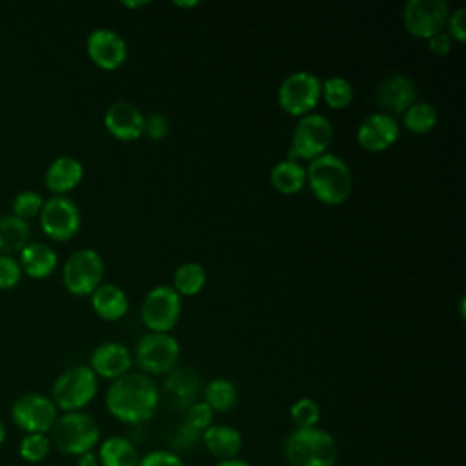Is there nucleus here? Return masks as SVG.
<instances>
[{
  "instance_id": "obj_5",
  "label": "nucleus",
  "mask_w": 466,
  "mask_h": 466,
  "mask_svg": "<svg viewBox=\"0 0 466 466\" xmlns=\"http://www.w3.org/2000/svg\"><path fill=\"white\" fill-rule=\"evenodd\" d=\"M98 393V377L87 364L64 370L51 386V400L62 413L84 411Z\"/></svg>"
},
{
  "instance_id": "obj_43",
  "label": "nucleus",
  "mask_w": 466,
  "mask_h": 466,
  "mask_svg": "<svg viewBox=\"0 0 466 466\" xmlns=\"http://www.w3.org/2000/svg\"><path fill=\"white\" fill-rule=\"evenodd\" d=\"M5 435H7V431H5V426H4V422H2V419H0V448H2V444L5 442Z\"/></svg>"
},
{
  "instance_id": "obj_22",
  "label": "nucleus",
  "mask_w": 466,
  "mask_h": 466,
  "mask_svg": "<svg viewBox=\"0 0 466 466\" xmlns=\"http://www.w3.org/2000/svg\"><path fill=\"white\" fill-rule=\"evenodd\" d=\"M202 442L218 461L235 459L242 450V435L229 424H211L202 431Z\"/></svg>"
},
{
  "instance_id": "obj_30",
  "label": "nucleus",
  "mask_w": 466,
  "mask_h": 466,
  "mask_svg": "<svg viewBox=\"0 0 466 466\" xmlns=\"http://www.w3.org/2000/svg\"><path fill=\"white\" fill-rule=\"evenodd\" d=\"M51 451V439L47 433H24L18 442V455L29 464H38L47 459Z\"/></svg>"
},
{
  "instance_id": "obj_38",
  "label": "nucleus",
  "mask_w": 466,
  "mask_h": 466,
  "mask_svg": "<svg viewBox=\"0 0 466 466\" xmlns=\"http://www.w3.org/2000/svg\"><path fill=\"white\" fill-rule=\"evenodd\" d=\"M453 47V40L450 38V35L446 31H441L437 35H433L431 38H428V49L435 55V56H446Z\"/></svg>"
},
{
  "instance_id": "obj_33",
  "label": "nucleus",
  "mask_w": 466,
  "mask_h": 466,
  "mask_svg": "<svg viewBox=\"0 0 466 466\" xmlns=\"http://www.w3.org/2000/svg\"><path fill=\"white\" fill-rule=\"evenodd\" d=\"M213 415H215V411L204 400H198L189 406L187 415H186V424L193 431H204L206 428H209L213 424Z\"/></svg>"
},
{
  "instance_id": "obj_27",
  "label": "nucleus",
  "mask_w": 466,
  "mask_h": 466,
  "mask_svg": "<svg viewBox=\"0 0 466 466\" xmlns=\"http://www.w3.org/2000/svg\"><path fill=\"white\" fill-rule=\"evenodd\" d=\"M439 122V113L433 104L424 100H415L404 113L402 124L413 135H426L435 129Z\"/></svg>"
},
{
  "instance_id": "obj_17",
  "label": "nucleus",
  "mask_w": 466,
  "mask_h": 466,
  "mask_svg": "<svg viewBox=\"0 0 466 466\" xmlns=\"http://www.w3.org/2000/svg\"><path fill=\"white\" fill-rule=\"evenodd\" d=\"M417 100V86L415 82L402 75H391L384 78L375 93V102L380 109V113L386 115H402L413 102Z\"/></svg>"
},
{
  "instance_id": "obj_3",
  "label": "nucleus",
  "mask_w": 466,
  "mask_h": 466,
  "mask_svg": "<svg viewBox=\"0 0 466 466\" xmlns=\"http://www.w3.org/2000/svg\"><path fill=\"white\" fill-rule=\"evenodd\" d=\"M282 451L289 466H335L339 457L335 437L319 426L289 431Z\"/></svg>"
},
{
  "instance_id": "obj_6",
  "label": "nucleus",
  "mask_w": 466,
  "mask_h": 466,
  "mask_svg": "<svg viewBox=\"0 0 466 466\" xmlns=\"http://www.w3.org/2000/svg\"><path fill=\"white\" fill-rule=\"evenodd\" d=\"M335 137V127L331 120L320 113H308L300 116L295 124L291 144L286 158L289 160H313L331 146Z\"/></svg>"
},
{
  "instance_id": "obj_41",
  "label": "nucleus",
  "mask_w": 466,
  "mask_h": 466,
  "mask_svg": "<svg viewBox=\"0 0 466 466\" xmlns=\"http://www.w3.org/2000/svg\"><path fill=\"white\" fill-rule=\"evenodd\" d=\"M149 2L147 0H140V2H122L124 7H129V9H137V7H146Z\"/></svg>"
},
{
  "instance_id": "obj_37",
  "label": "nucleus",
  "mask_w": 466,
  "mask_h": 466,
  "mask_svg": "<svg viewBox=\"0 0 466 466\" xmlns=\"http://www.w3.org/2000/svg\"><path fill=\"white\" fill-rule=\"evenodd\" d=\"M138 466H184V462L169 450H153L138 459Z\"/></svg>"
},
{
  "instance_id": "obj_1",
  "label": "nucleus",
  "mask_w": 466,
  "mask_h": 466,
  "mask_svg": "<svg viewBox=\"0 0 466 466\" xmlns=\"http://www.w3.org/2000/svg\"><path fill=\"white\" fill-rule=\"evenodd\" d=\"M104 402L109 415L116 420L124 424H144L155 415L160 393L157 382L149 375L129 371L111 380Z\"/></svg>"
},
{
  "instance_id": "obj_40",
  "label": "nucleus",
  "mask_w": 466,
  "mask_h": 466,
  "mask_svg": "<svg viewBox=\"0 0 466 466\" xmlns=\"http://www.w3.org/2000/svg\"><path fill=\"white\" fill-rule=\"evenodd\" d=\"M215 466H251V464L235 457V459H226V461H217Z\"/></svg>"
},
{
  "instance_id": "obj_31",
  "label": "nucleus",
  "mask_w": 466,
  "mask_h": 466,
  "mask_svg": "<svg viewBox=\"0 0 466 466\" xmlns=\"http://www.w3.org/2000/svg\"><path fill=\"white\" fill-rule=\"evenodd\" d=\"M289 419L295 428H315L320 420V406L309 397L297 399L289 408Z\"/></svg>"
},
{
  "instance_id": "obj_14",
  "label": "nucleus",
  "mask_w": 466,
  "mask_h": 466,
  "mask_svg": "<svg viewBox=\"0 0 466 466\" xmlns=\"http://www.w3.org/2000/svg\"><path fill=\"white\" fill-rule=\"evenodd\" d=\"M86 53L96 67L115 71L122 67L127 58V44L115 29L95 27L86 38Z\"/></svg>"
},
{
  "instance_id": "obj_32",
  "label": "nucleus",
  "mask_w": 466,
  "mask_h": 466,
  "mask_svg": "<svg viewBox=\"0 0 466 466\" xmlns=\"http://www.w3.org/2000/svg\"><path fill=\"white\" fill-rule=\"evenodd\" d=\"M42 206H44V197L33 189H24V191L16 193L13 198V204H11L13 215L22 220H27V222H29V218H35L40 215Z\"/></svg>"
},
{
  "instance_id": "obj_39",
  "label": "nucleus",
  "mask_w": 466,
  "mask_h": 466,
  "mask_svg": "<svg viewBox=\"0 0 466 466\" xmlns=\"http://www.w3.org/2000/svg\"><path fill=\"white\" fill-rule=\"evenodd\" d=\"M76 466H100L98 455L95 451L82 453L80 457H76Z\"/></svg>"
},
{
  "instance_id": "obj_25",
  "label": "nucleus",
  "mask_w": 466,
  "mask_h": 466,
  "mask_svg": "<svg viewBox=\"0 0 466 466\" xmlns=\"http://www.w3.org/2000/svg\"><path fill=\"white\" fill-rule=\"evenodd\" d=\"M31 228L27 220L18 217L2 215L0 217V255L20 253V249L29 242Z\"/></svg>"
},
{
  "instance_id": "obj_23",
  "label": "nucleus",
  "mask_w": 466,
  "mask_h": 466,
  "mask_svg": "<svg viewBox=\"0 0 466 466\" xmlns=\"http://www.w3.org/2000/svg\"><path fill=\"white\" fill-rule=\"evenodd\" d=\"M269 182L282 195H297L306 186V166L299 160L284 158L271 167Z\"/></svg>"
},
{
  "instance_id": "obj_42",
  "label": "nucleus",
  "mask_w": 466,
  "mask_h": 466,
  "mask_svg": "<svg viewBox=\"0 0 466 466\" xmlns=\"http://www.w3.org/2000/svg\"><path fill=\"white\" fill-rule=\"evenodd\" d=\"M173 5H177V7H193V5H198V2L197 0H193V2H173Z\"/></svg>"
},
{
  "instance_id": "obj_20",
  "label": "nucleus",
  "mask_w": 466,
  "mask_h": 466,
  "mask_svg": "<svg viewBox=\"0 0 466 466\" xmlns=\"http://www.w3.org/2000/svg\"><path fill=\"white\" fill-rule=\"evenodd\" d=\"M18 264L22 273L35 280L51 277L58 266L56 251L44 242H27L18 253Z\"/></svg>"
},
{
  "instance_id": "obj_13",
  "label": "nucleus",
  "mask_w": 466,
  "mask_h": 466,
  "mask_svg": "<svg viewBox=\"0 0 466 466\" xmlns=\"http://www.w3.org/2000/svg\"><path fill=\"white\" fill-rule=\"evenodd\" d=\"M448 15L446 0H408L402 7V24L411 36L428 40L444 31Z\"/></svg>"
},
{
  "instance_id": "obj_2",
  "label": "nucleus",
  "mask_w": 466,
  "mask_h": 466,
  "mask_svg": "<svg viewBox=\"0 0 466 466\" xmlns=\"http://www.w3.org/2000/svg\"><path fill=\"white\" fill-rule=\"evenodd\" d=\"M306 184L320 204L339 206L351 195L353 175L342 157L328 151L308 162Z\"/></svg>"
},
{
  "instance_id": "obj_16",
  "label": "nucleus",
  "mask_w": 466,
  "mask_h": 466,
  "mask_svg": "<svg viewBox=\"0 0 466 466\" xmlns=\"http://www.w3.org/2000/svg\"><path fill=\"white\" fill-rule=\"evenodd\" d=\"M144 120L146 115L129 100H116L104 113L107 133L122 142L138 140L144 135Z\"/></svg>"
},
{
  "instance_id": "obj_8",
  "label": "nucleus",
  "mask_w": 466,
  "mask_h": 466,
  "mask_svg": "<svg viewBox=\"0 0 466 466\" xmlns=\"http://www.w3.org/2000/svg\"><path fill=\"white\" fill-rule=\"evenodd\" d=\"M322 80L311 71L289 73L277 89V102L280 109L291 116H304L320 102Z\"/></svg>"
},
{
  "instance_id": "obj_19",
  "label": "nucleus",
  "mask_w": 466,
  "mask_h": 466,
  "mask_svg": "<svg viewBox=\"0 0 466 466\" xmlns=\"http://www.w3.org/2000/svg\"><path fill=\"white\" fill-rule=\"evenodd\" d=\"M84 178V166L71 155H60L51 160L44 173V186L51 195L71 193Z\"/></svg>"
},
{
  "instance_id": "obj_9",
  "label": "nucleus",
  "mask_w": 466,
  "mask_h": 466,
  "mask_svg": "<svg viewBox=\"0 0 466 466\" xmlns=\"http://www.w3.org/2000/svg\"><path fill=\"white\" fill-rule=\"evenodd\" d=\"M180 344L171 333H146L135 346V362L146 375H162L177 368Z\"/></svg>"
},
{
  "instance_id": "obj_12",
  "label": "nucleus",
  "mask_w": 466,
  "mask_h": 466,
  "mask_svg": "<svg viewBox=\"0 0 466 466\" xmlns=\"http://www.w3.org/2000/svg\"><path fill=\"white\" fill-rule=\"evenodd\" d=\"M58 419V410L51 397L44 393H24L11 404V420L24 433H47Z\"/></svg>"
},
{
  "instance_id": "obj_15",
  "label": "nucleus",
  "mask_w": 466,
  "mask_h": 466,
  "mask_svg": "<svg viewBox=\"0 0 466 466\" xmlns=\"http://www.w3.org/2000/svg\"><path fill=\"white\" fill-rule=\"evenodd\" d=\"M400 127L395 116L386 113L368 115L357 127V142L370 153H380L390 149L399 138Z\"/></svg>"
},
{
  "instance_id": "obj_11",
  "label": "nucleus",
  "mask_w": 466,
  "mask_h": 466,
  "mask_svg": "<svg viewBox=\"0 0 466 466\" xmlns=\"http://www.w3.org/2000/svg\"><path fill=\"white\" fill-rule=\"evenodd\" d=\"M38 222L46 237L56 242H67L76 237L82 226V215L73 198L64 195H51L44 200Z\"/></svg>"
},
{
  "instance_id": "obj_7",
  "label": "nucleus",
  "mask_w": 466,
  "mask_h": 466,
  "mask_svg": "<svg viewBox=\"0 0 466 466\" xmlns=\"http://www.w3.org/2000/svg\"><path fill=\"white\" fill-rule=\"evenodd\" d=\"M104 269V258L96 249H76L62 266V284L75 297H89L102 284Z\"/></svg>"
},
{
  "instance_id": "obj_10",
  "label": "nucleus",
  "mask_w": 466,
  "mask_h": 466,
  "mask_svg": "<svg viewBox=\"0 0 466 466\" xmlns=\"http://www.w3.org/2000/svg\"><path fill=\"white\" fill-rule=\"evenodd\" d=\"M182 313V297L167 284L151 288L140 306L142 324L153 333H169Z\"/></svg>"
},
{
  "instance_id": "obj_44",
  "label": "nucleus",
  "mask_w": 466,
  "mask_h": 466,
  "mask_svg": "<svg viewBox=\"0 0 466 466\" xmlns=\"http://www.w3.org/2000/svg\"><path fill=\"white\" fill-rule=\"evenodd\" d=\"M464 302H466V299L464 297H461V302H459V309H461V317L464 319Z\"/></svg>"
},
{
  "instance_id": "obj_24",
  "label": "nucleus",
  "mask_w": 466,
  "mask_h": 466,
  "mask_svg": "<svg viewBox=\"0 0 466 466\" xmlns=\"http://www.w3.org/2000/svg\"><path fill=\"white\" fill-rule=\"evenodd\" d=\"M100 466H138V451L135 444L122 435H111L98 446Z\"/></svg>"
},
{
  "instance_id": "obj_34",
  "label": "nucleus",
  "mask_w": 466,
  "mask_h": 466,
  "mask_svg": "<svg viewBox=\"0 0 466 466\" xmlns=\"http://www.w3.org/2000/svg\"><path fill=\"white\" fill-rule=\"evenodd\" d=\"M22 279V268L13 255H0V289L15 288Z\"/></svg>"
},
{
  "instance_id": "obj_28",
  "label": "nucleus",
  "mask_w": 466,
  "mask_h": 466,
  "mask_svg": "<svg viewBox=\"0 0 466 466\" xmlns=\"http://www.w3.org/2000/svg\"><path fill=\"white\" fill-rule=\"evenodd\" d=\"M237 386L222 377L211 379L204 388V402L217 413L229 411L237 404Z\"/></svg>"
},
{
  "instance_id": "obj_21",
  "label": "nucleus",
  "mask_w": 466,
  "mask_h": 466,
  "mask_svg": "<svg viewBox=\"0 0 466 466\" xmlns=\"http://www.w3.org/2000/svg\"><path fill=\"white\" fill-rule=\"evenodd\" d=\"M91 308L93 311L107 322H115L120 320L127 309H129V299L126 295V291L111 282H102L91 295Z\"/></svg>"
},
{
  "instance_id": "obj_36",
  "label": "nucleus",
  "mask_w": 466,
  "mask_h": 466,
  "mask_svg": "<svg viewBox=\"0 0 466 466\" xmlns=\"http://www.w3.org/2000/svg\"><path fill=\"white\" fill-rule=\"evenodd\" d=\"M169 133V122L164 115L160 113H151L146 116L144 120V135L149 138V140H164ZM142 135V137H144Z\"/></svg>"
},
{
  "instance_id": "obj_18",
  "label": "nucleus",
  "mask_w": 466,
  "mask_h": 466,
  "mask_svg": "<svg viewBox=\"0 0 466 466\" xmlns=\"http://www.w3.org/2000/svg\"><path fill=\"white\" fill-rule=\"evenodd\" d=\"M133 357L127 346L122 342L107 340L98 344L89 355V368L98 379L115 380L131 371Z\"/></svg>"
},
{
  "instance_id": "obj_35",
  "label": "nucleus",
  "mask_w": 466,
  "mask_h": 466,
  "mask_svg": "<svg viewBox=\"0 0 466 466\" xmlns=\"http://www.w3.org/2000/svg\"><path fill=\"white\" fill-rule=\"evenodd\" d=\"M446 33L450 38L457 44H462L466 40V7H457L448 15L446 20Z\"/></svg>"
},
{
  "instance_id": "obj_26",
  "label": "nucleus",
  "mask_w": 466,
  "mask_h": 466,
  "mask_svg": "<svg viewBox=\"0 0 466 466\" xmlns=\"http://www.w3.org/2000/svg\"><path fill=\"white\" fill-rule=\"evenodd\" d=\"M208 280V273L204 269L202 264L189 260V262H182L180 266H177V269L173 271V289L180 295V297H195L198 295Z\"/></svg>"
},
{
  "instance_id": "obj_4",
  "label": "nucleus",
  "mask_w": 466,
  "mask_h": 466,
  "mask_svg": "<svg viewBox=\"0 0 466 466\" xmlns=\"http://www.w3.org/2000/svg\"><path fill=\"white\" fill-rule=\"evenodd\" d=\"M51 446L69 457L93 451L100 442V428L93 415L86 411H67L58 415L49 431Z\"/></svg>"
},
{
  "instance_id": "obj_29",
  "label": "nucleus",
  "mask_w": 466,
  "mask_h": 466,
  "mask_svg": "<svg viewBox=\"0 0 466 466\" xmlns=\"http://www.w3.org/2000/svg\"><path fill=\"white\" fill-rule=\"evenodd\" d=\"M320 98L331 109H346L353 102V86L348 78L333 75L322 80Z\"/></svg>"
}]
</instances>
